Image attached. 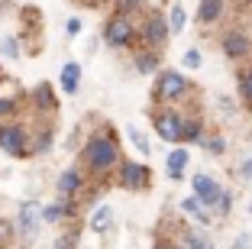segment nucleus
I'll list each match as a JSON object with an SVG mask.
<instances>
[{
    "mask_svg": "<svg viewBox=\"0 0 252 249\" xmlns=\"http://www.w3.org/2000/svg\"><path fill=\"white\" fill-rule=\"evenodd\" d=\"M230 249H252V236L249 233H243V236H236V243H233Z\"/></svg>",
    "mask_w": 252,
    "mask_h": 249,
    "instance_id": "29",
    "label": "nucleus"
},
{
    "mask_svg": "<svg viewBox=\"0 0 252 249\" xmlns=\"http://www.w3.org/2000/svg\"><path fill=\"white\" fill-rule=\"evenodd\" d=\"M39 220H42V213H39V204L32 201V204H23L20 211V227H23V240H32L39 230Z\"/></svg>",
    "mask_w": 252,
    "mask_h": 249,
    "instance_id": "9",
    "label": "nucleus"
},
{
    "mask_svg": "<svg viewBox=\"0 0 252 249\" xmlns=\"http://www.w3.org/2000/svg\"><path fill=\"white\" fill-rule=\"evenodd\" d=\"M236 91L246 110H252V65H243L236 71Z\"/></svg>",
    "mask_w": 252,
    "mask_h": 249,
    "instance_id": "12",
    "label": "nucleus"
},
{
    "mask_svg": "<svg viewBox=\"0 0 252 249\" xmlns=\"http://www.w3.org/2000/svg\"><path fill=\"white\" fill-rule=\"evenodd\" d=\"M146 42L152 45V49H158V45H165L168 42V36H171V26H168V20H165L162 13H152L149 16V23H146Z\"/></svg>",
    "mask_w": 252,
    "mask_h": 249,
    "instance_id": "7",
    "label": "nucleus"
},
{
    "mask_svg": "<svg viewBox=\"0 0 252 249\" xmlns=\"http://www.w3.org/2000/svg\"><path fill=\"white\" fill-rule=\"evenodd\" d=\"M104 39L110 45H129L133 42V23H129V16H123V13H117V16H110L107 20V26H104Z\"/></svg>",
    "mask_w": 252,
    "mask_h": 249,
    "instance_id": "5",
    "label": "nucleus"
},
{
    "mask_svg": "<svg viewBox=\"0 0 252 249\" xmlns=\"http://www.w3.org/2000/svg\"><path fill=\"white\" fill-rule=\"evenodd\" d=\"M223 13H226V0H200V7H197V23L210 26V23H217Z\"/></svg>",
    "mask_w": 252,
    "mask_h": 249,
    "instance_id": "11",
    "label": "nucleus"
},
{
    "mask_svg": "<svg viewBox=\"0 0 252 249\" xmlns=\"http://www.w3.org/2000/svg\"><path fill=\"white\" fill-rule=\"evenodd\" d=\"M181 211H185V213H191V217L197 220V223H210V213H207V207L200 204L197 198H185V201H181Z\"/></svg>",
    "mask_w": 252,
    "mask_h": 249,
    "instance_id": "16",
    "label": "nucleus"
},
{
    "mask_svg": "<svg viewBox=\"0 0 252 249\" xmlns=\"http://www.w3.org/2000/svg\"><path fill=\"white\" fill-rule=\"evenodd\" d=\"M78 78H81V65H78V62H68V65L62 68V91H65V94H74V91H78Z\"/></svg>",
    "mask_w": 252,
    "mask_h": 249,
    "instance_id": "14",
    "label": "nucleus"
},
{
    "mask_svg": "<svg viewBox=\"0 0 252 249\" xmlns=\"http://www.w3.org/2000/svg\"><path fill=\"white\" fill-rule=\"evenodd\" d=\"M191 188H194V198H197L204 207H217L223 201V194H226V191H223L210 175H194L191 178Z\"/></svg>",
    "mask_w": 252,
    "mask_h": 249,
    "instance_id": "4",
    "label": "nucleus"
},
{
    "mask_svg": "<svg viewBox=\"0 0 252 249\" xmlns=\"http://www.w3.org/2000/svg\"><path fill=\"white\" fill-rule=\"evenodd\" d=\"M84 162H88V169L97 172V175L110 172L120 162V149H117V142H113V136H94V140L88 142V149H84Z\"/></svg>",
    "mask_w": 252,
    "mask_h": 249,
    "instance_id": "1",
    "label": "nucleus"
},
{
    "mask_svg": "<svg viewBox=\"0 0 252 249\" xmlns=\"http://www.w3.org/2000/svg\"><path fill=\"white\" fill-rule=\"evenodd\" d=\"M185 140H188V142L200 140V120H197V117H188V120H185Z\"/></svg>",
    "mask_w": 252,
    "mask_h": 249,
    "instance_id": "22",
    "label": "nucleus"
},
{
    "mask_svg": "<svg viewBox=\"0 0 252 249\" xmlns=\"http://www.w3.org/2000/svg\"><path fill=\"white\" fill-rule=\"evenodd\" d=\"M16 52H20V49H16V39H3V55H7V59H16Z\"/></svg>",
    "mask_w": 252,
    "mask_h": 249,
    "instance_id": "27",
    "label": "nucleus"
},
{
    "mask_svg": "<svg viewBox=\"0 0 252 249\" xmlns=\"http://www.w3.org/2000/svg\"><path fill=\"white\" fill-rule=\"evenodd\" d=\"M23 130L20 126H3L0 130V149L3 152H10V155H23Z\"/></svg>",
    "mask_w": 252,
    "mask_h": 249,
    "instance_id": "10",
    "label": "nucleus"
},
{
    "mask_svg": "<svg viewBox=\"0 0 252 249\" xmlns=\"http://www.w3.org/2000/svg\"><path fill=\"white\" fill-rule=\"evenodd\" d=\"M152 249H175V246H171V243H156Z\"/></svg>",
    "mask_w": 252,
    "mask_h": 249,
    "instance_id": "31",
    "label": "nucleus"
},
{
    "mask_svg": "<svg viewBox=\"0 0 252 249\" xmlns=\"http://www.w3.org/2000/svg\"><path fill=\"white\" fill-rule=\"evenodd\" d=\"M204 149L214 152V155H223L226 152V142H223V136H207V140H204Z\"/></svg>",
    "mask_w": 252,
    "mask_h": 249,
    "instance_id": "23",
    "label": "nucleus"
},
{
    "mask_svg": "<svg viewBox=\"0 0 252 249\" xmlns=\"http://www.w3.org/2000/svg\"><path fill=\"white\" fill-rule=\"evenodd\" d=\"M120 184L129 188V191L149 188V169L146 165H136V162H126L123 169H120Z\"/></svg>",
    "mask_w": 252,
    "mask_h": 249,
    "instance_id": "8",
    "label": "nucleus"
},
{
    "mask_svg": "<svg viewBox=\"0 0 252 249\" xmlns=\"http://www.w3.org/2000/svg\"><path fill=\"white\" fill-rule=\"evenodd\" d=\"M65 213H68V198H62L59 204L45 207V211H42V220H45V223H59V217H65Z\"/></svg>",
    "mask_w": 252,
    "mask_h": 249,
    "instance_id": "18",
    "label": "nucleus"
},
{
    "mask_svg": "<svg viewBox=\"0 0 252 249\" xmlns=\"http://www.w3.org/2000/svg\"><path fill=\"white\" fill-rule=\"evenodd\" d=\"M78 30H81V23H78V20H68V33H71V36H74V33H78Z\"/></svg>",
    "mask_w": 252,
    "mask_h": 249,
    "instance_id": "30",
    "label": "nucleus"
},
{
    "mask_svg": "<svg viewBox=\"0 0 252 249\" xmlns=\"http://www.w3.org/2000/svg\"><path fill=\"white\" fill-rule=\"evenodd\" d=\"M36 101L42 104V107H52V88H49V84H39L36 88Z\"/></svg>",
    "mask_w": 252,
    "mask_h": 249,
    "instance_id": "25",
    "label": "nucleus"
},
{
    "mask_svg": "<svg viewBox=\"0 0 252 249\" xmlns=\"http://www.w3.org/2000/svg\"><path fill=\"white\" fill-rule=\"evenodd\" d=\"M188 162H191L188 149H171V152H168V162H165V169H168V178H175V181H178V178L185 175Z\"/></svg>",
    "mask_w": 252,
    "mask_h": 249,
    "instance_id": "13",
    "label": "nucleus"
},
{
    "mask_svg": "<svg viewBox=\"0 0 252 249\" xmlns=\"http://www.w3.org/2000/svg\"><path fill=\"white\" fill-rule=\"evenodd\" d=\"M185 246L188 249H214V246H210V240H204V236L194 233V230H188V233H185Z\"/></svg>",
    "mask_w": 252,
    "mask_h": 249,
    "instance_id": "21",
    "label": "nucleus"
},
{
    "mask_svg": "<svg viewBox=\"0 0 252 249\" xmlns=\"http://www.w3.org/2000/svg\"><path fill=\"white\" fill-rule=\"evenodd\" d=\"M110 220H113V211L110 207H100V211L91 217V230H97V233H104L107 227H110Z\"/></svg>",
    "mask_w": 252,
    "mask_h": 249,
    "instance_id": "19",
    "label": "nucleus"
},
{
    "mask_svg": "<svg viewBox=\"0 0 252 249\" xmlns=\"http://www.w3.org/2000/svg\"><path fill=\"white\" fill-rule=\"evenodd\" d=\"M185 65L188 68H200V49H188L185 52Z\"/></svg>",
    "mask_w": 252,
    "mask_h": 249,
    "instance_id": "26",
    "label": "nucleus"
},
{
    "mask_svg": "<svg viewBox=\"0 0 252 249\" xmlns=\"http://www.w3.org/2000/svg\"><path fill=\"white\" fill-rule=\"evenodd\" d=\"M136 68H139V74H152L158 68V55L156 52H142V55H136Z\"/></svg>",
    "mask_w": 252,
    "mask_h": 249,
    "instance_id": "17",
    "label": "nucleus"
},
{
    "mask_svg": "<svg viewBox=\"0 0 252 249\" xmlns=\"http://www.w3.org/2000/svg\"><path fill=\"white\" fill-rule=\"evenodd\" d=\"M168 26H171V33H181V30H185V7H181V3H175V7H171Z\"/></svg>",
    "mask_w": 252,
    "mask_h": 249,
    "instance_id": "20",
    "label": "nucleus"
},
{
    "mask_svg": "<svg viewBox=\"0 0 252 249\" xmlns=\"http://www.w3.org/2000/svg\"><path fill=\"white\" fill-rule=\"evenodd\" d=\"M126 133H129V140H133V146L139 149L142 155H149V142H146V136H142V133L136 130V126H129V130H126Z\"/></svg>",
    "mask_w": 252,
    "mask_h": 249,
    "instance_id": "24",
    "label": "nucleus"
},
{
    "mask_svg": "<svg viewBox=\"0 0 252 249\" xmlns=\"http://www.w3.org/2000/svg\"><path fill=\"white\" fill-rule=\"evenodd\" d=\"M239 178L252 181V159H243V162H239Z\"/></svg>",
    "mask_w": 252,
    "mask_h": 249,
    "instance_id": "28",
    "label": "nucleus"
},
{
    "mask_svg": "<svg viewBox=\"0 0 252 249\" xmlns=\"http://www.w3.org/2000/svg\"><path fill=\"white\" fill-rule=\"evenodd\" d=\"M220 49H223L226 59H246V55L252 52V39L246 36L243 30H230V33H223Z\"/></svg>",
    "mask_w": 252,
    "mask_h": 249,
    "instance_id": "6",
    "label": "nucleus"
},
{
    "mask_svg": "<svg viewBox=\"0 0 252 249\" xmlns=\"http://www.w3.org/2000/svg\"><path fill=\"white\" fill-rule=\"evenodd\" d=\"M78 188H81V175H78L74 169L62 172V178H59V198H71Z\"/></svg>",
    "mask_w": 252,
    "mask_h": 249,
    "instance_id": "15",
    "label": "nucleus"
},
{
    "mask_svg": "<svg viewBox=\"0 0 252 249\" xmlns=\"http://www.w3.org/2000/svg\"><path fill=\"white\" fill-rule=\"evenodd\" d=\"M188 81H185V74H178V71H162L158 74V81H156V97L158 101H178V97H185L188 94Z\"/></svg>",
    "mask_w": 252,
    "mask_h": 249,
    "instance_id": "3",
    "label": "nucleus"
},
{
    "mask_svg": "<svg viewBox=\"0 0 252 249\" xmlns=\"http://www.w3.org/2000/svg\"><path fill=\"white\" fill-rule=\"evenodd\" d=\"M152 123H156V133L165 142H181L185 140V117H181L178 110H158L156 117H152Z\"/></svg>",
    "mask_w": 252,
    "mask_h": 249,
    "instance_id": "2",
    "label": "nucleus"
}]
</instances>
